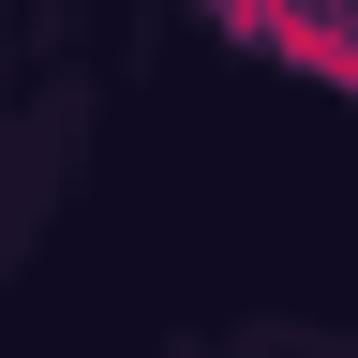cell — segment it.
<instances>
[{
    "mask_svg": "<svg viewBox=\"0 0 358 358\" xmlns=\"http://www.w3.org/2000/svg\"><path fill=\"white\" fill-rule=\"evenodd\" d=\"M268 60H284V75H329L343 105H358V15H343V0H313V15H284V30H268Z\"/></svg>",
    "mask_w": 358,
    "mask_h": 358,
    "instance_id": "obj_1",
    "label": "cell"
},
{
    "mask_svg": "<svg viewBox=\"0 0 358 358\" xmlns=\"http://www.w3.org/2000/svg\"><path fill=\"white\" fill-rule=\"evenodd\" d=\"M209 15H224V30H239V45H268V30H284V15H313V0H209Z\"/></svg>",
    "mask_w": 358,
    "mask_h": 358,
    "instance_id": "obj_2",
    "label": "cell"
}]
</instances>
